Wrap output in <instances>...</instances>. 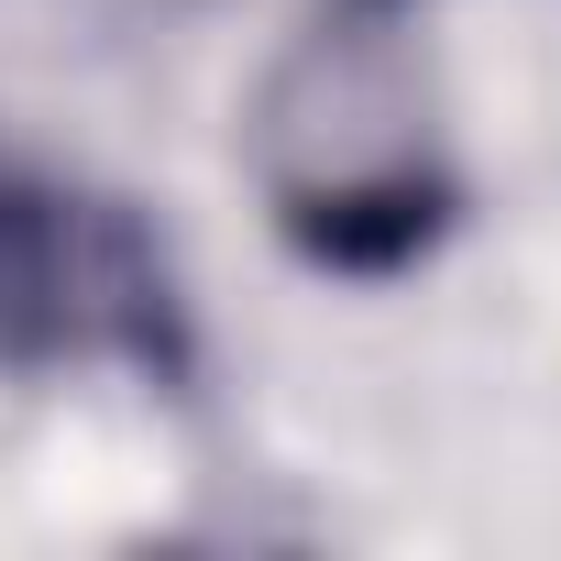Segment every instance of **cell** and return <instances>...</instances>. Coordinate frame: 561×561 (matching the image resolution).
I'll return each instance as SVG.
<instances>
[{
  "mask_svg": "<svg viewBox=\"0 0 561 561\" xmlns=\"http://www.w3.org/2000/svg\"><path fill=\"white\" fill-rule=\"evenodd\" d=\"M0 364L12 375H78V364L176 375L187 364V309L144 220L23 154H0Z\"/></svg>",
  "mask_w": 561,
  "mask_h": 561,
  "instance_id": "obj_2",
  "label": "cell"
},
{
  "mask_svg": "<svg viewBox=\"0 0 561 561\" xmlns=\"http://www.w3.org/2000/svg\"><path fill=\"white\" fill-rule=\"evenodd\" d=\"M242 154L275 231L320 275H397L451 231V144H440L430 78L364 12L309 23L264 67Z\"/></svg>",
  "mask_w": 561,
  "mask_h": 561,
  "instance_id": "obj_1",
  "label": "cell"
}]
</instances>
